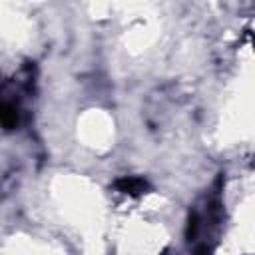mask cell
Here are the masks:
<instances>
[{
  "instance_id": "2",
  "label": "cell",
  "mask_w": 255,
  "mask_h": 255,
  "mask_svg": "<svg viewBox=\"0 0 255 255\" xmlns=\"http://www.w3.org/2000/svg\"><path fill=\"white\" fill-rule=\"evenodd\" d=\"M116 189L122 191V193H128V195H141L149 189V183L143 179V177H137V175H126V177H120L116 183Z\"/></svg>"
},
{
  "instance_id": "1",
  "label": "cell",
  "mask_w": 255,
  "mask_h": 255,
  "mask_svg": "<svg viewBox=\"0 0 255 255\" xmlns=\"http://www.w3.org/2000/svg\"><path fill=\"white\" fill-rule=\"evenodd\" d=\"M20 124V108L14 100L0 98V126L6 129H14Z\"/></svg>"
}]
</instances>
